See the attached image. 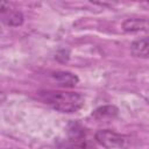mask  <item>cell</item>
Wrapping results in <instances>:
<instances>
[{
	"label": "cell",
	"mask_w": 149,
	"mask_h": 149,
	"mask_svg": "<svg viewBox=\"0 0 149 149\" xmlns=\"http://www.w3.org/2000/svg\"><path fill=\"white\" fill-rule=\"evenodd\" d=\"M38 98L44 104L62 113H74L85 102V98L80 93L66 91H41L38 92Z\"/></svg>",
	"instance_id": "1"
},
{
	"label": "cell",
	"mask_w": 149,
	"mask_h": 149,
	"mask_svg": "<svg viewBox=\"0 0 149 149\" xmlns=\"http://www.w3.org/2000/svg\"><path fill=\"white\" fill-rule=\"evenodd\" d=\"M95 141L106 149H121L127 146L128 137L115 133L111 129H101L98 130L94 135Z\"/></svg>",
	"instance_id": "2"
},
{
	"label": "cell",
	"mask_w": 149,
	"mask_h": 149,
	"mask_svg": "<svg viewBox=\"0 0 149 149\" xmlns=\"http://www.w3.org/2000/svg\"><path fill=\"white\" fill-rule=\"evenodd\" d=\"M1 20L6 26L9 27H17L22 24L23 22V15L17 9H10L5 8V6L1 3Z\"/></svg>",
	"instance_id": "3"
},
{
	"label": "cell",
	"mask_w": 149,
	"mask_h": 149,
	"mask_svg": "<svg viewBox=\"0 0 149 149\" xmlns=\"http://www.w3.org/2000/svg\"><path fill=\"white\" fill-rule=\"evenodd\" d=\"M61 149H92V147L83 133L73 132Z\"/></svg>",
	"instance_id": "4"
},
{
	"label": "cell",
	"mask_w": 149,
	"mask_h": 149,
	"mask_svg": "<svg viewBox=\"0 0 149 149\" xmlns=\"http://www.w3.org/2000/svg\"><path fill=\"white\" fill-rule=\"evenodd\" d=\"M130 52L135 57H140V58L149 57V37H143L134 41L130 44Z\"/></svg>",
	"instance_id": "5"
},
{
	"label": "cell",
	"mask_w": 149,
	"mask_h": 149,
	"mask_svg": "<svg viewBox=\"0 0 149 149\" xmlns=\"http://www.w3.org/2000/svg\"><path fill=\"white\" fill-rule=\"evenodd\" d=\"M52 78L58 83V85L64 86V87H72L78 83V77L71 72H65V71H59L52 74Z\"/></svg>",
	"instance_id": "6"
},
{
	"label": "cell",
	"mask_w": 149,
	"mask_h": 149,
	"mask_svg": "<svg viewBox=\"0 0 149 149\" xmlns=\"http://www.w3.org/2000/svg\"><path fill=\"white\" fill-rule=\"evenodd\" d=\"M118 114V108L114 106H102L97 108L93 113L92 116H94L95 119H105V118H114Z\"/></svg>",
	"instance_id": "7"
},
{
	"label": "cell",
	"mask_w": 149,
	"mask_h": 149,
	"mask_svg": "<svg viewBox=\"0 0 149 149\" xmlns=\"http://www.w3.org/2000/svg\"><path fill=\"white\" fill-rule=\"evenodd\" d=\"M147 26V22L144 20L140 19H128L123 22L122 28L125 31H139L144 29Z\"/></svg>",
	"instance_id": "8"
}]
</instances>
